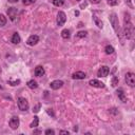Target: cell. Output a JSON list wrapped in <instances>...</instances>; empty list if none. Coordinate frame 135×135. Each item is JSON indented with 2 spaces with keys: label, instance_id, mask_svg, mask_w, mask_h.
Segmentation results:
<instances>
[{
  "label": "cell",
  "instance_id": "cell-22",
  "mask_svg": "<svg viewBox=\"0 0 135 135\" xmlns=\"http://www.w3.org/2000/svg\"><path fill=\"white\" fill-rule=\"evenodd\" d=\"M88 35V33L85 32V31H79L77 34H76V37L77 38H83V37H85Z\"/></svg>",
  "mask_w": 135,
  "mask_h": 135
},
{
  "label": "cell",
  "instance_id": "cell-31",
  "mask_svg": "<svg viewBox=\"0 0 135 135\" xmlns=\"http://www.w3.org/2000/svg\"><path fill=\"white\" fill-rule=\"evenodd\" d=\"M131 1H132V0H126V2H127V4H128V5H129V6L131 7V8H133V4L131 3Z\"/></svg>",
  "mask_w": 135,
  "mask_h": 135
},
{
  "label": "cell",
  "instance_id": "cell-14",
  "mask_svg": "<svg viewBox=\"0 0 135 135\" xmlns=\"http://www.w3.org/2000/svg\"><path fill=\"white\" fill-rule=\"evenodd\" d=\"M86 77L85 73L81 72V71H78V72H75L73 75H72V78L73 79H84Z\"/></svg>",
  "mask_w": 135,
  "mask_h": 135
},
{
  "label": "cell",
  "instance_id": "cell-23",
  "mask_svg": "<svg viewBox=\"0 0 135 135\" xmlns=\"http://www.w3.org/2000/svg\"><path fill=\"white\" fill-rule=\"evenodd\" d=\"M53 4L55 6H62L64 4V0H53Z\"/></svg>",
  "mask_w": 135,
  "mask_h": 135
},
{
  "label": "cell",
  "instance_id": "cell-27",
  "mask_svg": "<svg viewBox=\"0 0 135 135\" xmlns=\"http://www.w3.org/2000/svg\"><path fill=\"white\" fill-rule=\"evenodd\" d=\"M35 1H36V0H22V3H23L24 5H30V4L35 3Z\"/></svg>",
  "mask_w": 135,
  "mask_h": 135
},
{
  "label": "cell",
  "instance_id": "cell-18",
  "mask_svg": "<svg viewBox=\"0 0 135 135\" xmlns=\"http://www.w3.org/2000/svg\"><path fill=\"white\" fill-rule=\"evenodd\" d=\"M61 37H62L63 39H69V38L71 37V31L68 30V28L62 30V32H61Z\"/></svg>",
  "mask_w": 135,
  "mask_h": 135
},
{
  "label": "cell",
  "instance_id": "cell-19",
  "mask_svg": "<svg viewBox=\"0 0 135 135\" xmlns=\"http://www.w3.org/2000/svg\"><path fill=\"white\" fill-rule=\"evenodd\" d=\"M38 124H39V118H38V116H34V119H33V121L31 122L30 127H31V128H37Z\"/></svg>",
  "mask_w": 135,
  "mask_h": 135
},
{
  "label": "cell",
  "instance_id": "cell-3",
  "mask_svg": "<svg viewBox=\"0 0 135 135\" xmlns=\"http://www.w3.org/2000/svg\"><path fill=\"white\" fill-rule=\"evenodd\" d=\"M17 103H18L19 110H21V111H26V110H28V107H30V105H28V101H27L25 98L19 97Z\"/></svg>",
  "mask_w": 135,
  "mask_h": 135
},
{
  "label": "cell",
  "instance_id": "cell-28",
  "mask_svg": "<svg viewBox=\"0 0 135 135\" xmlns=\"http://www.w3.org/2000/svg\"><path fill=\"white\" fill-rule=\"evenodd\" d=\"M40 107H41V104H40V103H37V104H36V107H34V108H33V112H34V113H37V112H39V109H40Z\"/></svg>",
  "mask_w": 135,
  "mask_h": 135
},
{
  "label": "cell",
  "instance_id": "cell-4",
  "mask_svg": "<svg viewBox=\"0 0 135 135\" xmlns=\"http://www.w3.org/2000/svg\"><path fill=\"white\" fill-rule=\"evenodd\" d=\"M124 79H126L127 84H129L130 86H134V85H135V74H134V73L128 72V73L126 74Z\"/></svg>",
  "mask_w": 135,
  "mask_h": 135
},
{
  "label": "cell",
  "instance_id": "cell-10",
  "mask_svg": "<svg viewBox=\"0 0 135 135\" xmlns=\"http://www.w3.org/2000/svg\"><path fill=\"white\" fill-rule=\"evenodd\" d=\"M89 84L92 85V86H94V88H99V89L104 88V83L101 82V81H99V80H97V79H91L89 81Z\"/></svg>",
  "mask_w": 135,
  "mask_h": 135
},
{
  "label": "cell",
  "instance_id": "cell-12",
  "mask_svg": "<svg viewBox=\"0 0 135 135\" xmlns=\"http://www.w3.org/2000/svg\"><path fill=\"white\" fill-rule=\"evenodd\" d=\"M116 94H117L118 98H119V99H120L122 102H127V97H126V94H124V91H123V89H122V88L117 89Z\"/></svg>",
  "mask_w": 135,
  "mask_h": 135
},
{
  "label": "cell",
  "instance_id": "cell-25",
  "mask_svg": "<svg viewBox=\"0 0 135 135\" xmlns=\"http://www.w3.org/2000/svg\"><path fill=\"white\" fill-rule=\"evenodd\" d=\"M107 2H108V4H109L110 6H115V5H117V4H118L119 0H108Z\"/></svg>",
  "mask_w": 135,
  "mask_h": 135
},
{
  "label": "cell",
  "instance_id": "cell-9",
  "mask_svg": "<svg viewBox=\"0 0 135 135\" xmlns=\"http://www.w3.org/2000/svg\"><path fill=\"white\" fill-rule=\"evenodd\" d=\"M39 42V37L37 35H32L28 37V39L26 40V43L30 45V46H34L35 44H37Z\"/></svg>",
  "mask_w": 135,
  "mask_h": 135
},
{
  "label": "cell",
  "instance_id": "cell-7",
  "mask_svg": "<svg viewBox=\"0 0 135 135\" xmlns=\"http://www.w3.org/2000/svg\"><path fill=\"white\" fill-rule=\"evenodd\" d=\"M19 123H20V121H19V118H18L17 116H13V117L9 119V122H8L9 127H11L13 130H16V129H18V127H19Z\"/></svg>",
  "mask_w": 135,
  "mask_h": 135
},
{
  "label": "cell",
  "instance_id": "cell-21",
  "mask_svg": "<svg viewBox=\"0 0 135 135\" xmlns=\"http://www.w3.org/2000/svg\"><path fill=\"white\" fill-rule=\"evenodd\" d=\"M6 17L3 14H0V26H3L6 24Z\"/></svg>",
  "mask_w": 135,
  "mask_h": 135
},
{
  "label": "cell",
  "instance_id": "cell-29",
  "mask_svg": "<svg viewBox=\"0 0 135 135\" xmlns=\"http://www.w3.org/2000/svg\"><path fill=\"white\" fill-rule=\"evenodd\" d=\"M44 133H45L46 135H54V134H55V131L52 130V129H47V130H45Z\"/></svg>",
  "mask_w": 135,
  "mask_h": 135
},
{
  "label": "cell",
  "instance_id": "cell-30",
  "mask_svg": "<svg viewBox=\"0 0 135 135\" xmlns=\"http://www.w3.org/2000/svg\"><path fill=\"white\" fill-rule=\"evenodd\" d=\"M46 112H47V114H49V115H51L52 117H55V114H54V112H53V110H52V109H47V110H46Z\"/></svg>",
  "mask_w": 135,
  "mask_h": 135
},
{
  "label": "cell",
  "instance_id": "cell-1",
  "mask_svg": "<svg viewBox=\"0 0 135 135\" xmlns=\"http://www.w3.org/2000/svg\"><path fill=\"white\" fill-rule=\"evenodd\" d=\"M134 34V26L131 22V16L129 13L124 14V27H123V35L127 39H131Z\"/></svg>",
  "mask_w": 135,
  "mask_h": 135
},
{
  "label": "cell",
  "instance_id": "cell-6",
  "mask_svg": "<svg viewBox=\"0 0 135 135\" xmlns=\"http://www.w3.org/2000/svg\"><path fill=\"white\" fill-rule=\"evenodd\" d=\"M109 73H110V68L107 65H102L97 71V76L98 77H107L109 75Z\"/></svg>",
  "mask_w": 135,
  "mask_h": 135
},
{
  "label": "cell",
  "instance_id": "cell-17",
  "mask_svg": "<svg viewBox=\"0 0 135 135\" xmlns=\"http://www.w3.org/2000/svg\"><path fill=\"white\" fill-rule=\"evenodd\" d=\"M26 84H27V86H28L30 89H32V90H34V89H37V88H38V83H37V81H35L34 79H31V80H28Z\"/></svg>",
  "mask_w": 135,
  "mask_h": 135
},
{
  "label": "cell",
  "instance_id": "cell-20",
  "mask_svg": "<svg viewBox=\"0 0 135 135\" xmlns=\"http://www.w3.org/2000/svg\"><path fill=\"white\" fill-rule=\"evenodd\" d=\"M104 52H105V54H108V55L113 54V53H114V47H113L112 45H107V46L104 47Z\"/></svg>",
  "mask_w": 135,
  "mask_h": 135
},
{
  "label": "cell",
  "instance_id": "cell-5",
  "mask_svg": "<svg viewBox=\"0 0 135 135\" xmlns=\"http://www.w3.org/2000/svg\"><path fill=\"white\" fill-rule=\"evenodd\" d=\"M65 21H66V16H65L64 12H61V11H60V12L58 13V15H57V20H56L57 25L62 26V25L65 23Z\"/></svg>",
  "mask_w": 135,
  "mask_h": 135
},
{
  "label": "cell",
  "instance_id": "cell-24",
  "mask_svg": "<svg viewBox=\"0 0 135 135\" xmlns=\"http://www.w3.org/2000/svg\"><path fill=\"white\" fill-rule=\"evenodd\" d=\"M118 81H119L118 77H116V76H113V77H112V81H111V84H112V86H116V85L118 84Z\"/></svg>",
  "mask_w": 135,
  "mask_h": 135
},
{
  "label": "cell",
  "instance_id": "cell-37",
  "mask_svg": "<svg viewBox=\"0 0 135 135\" xmlns=\"http://www.w3.org/2000/svg\"><path fill=\"white\" fill-rule=\"evenodd\" d=\"M76 1H80V0H76Z\"/></svg>",
  "mask_w": 135,
  "mask_h": 135
},
{
  "label": "cell",
  "instance_id": "cell-16",
  "mask_svg": "<svg viewBox=\"0 0 135 135\" xmlns=\"http://www.w3.org/2000/svg\"><path fill=\"white\" fill-rule=\"evenodd\" d=\"M11 41H12L14 44H18V43L21 41V38H20L19 34H18V33H14V34H13V36H12Z\"/></svg>",
  "mask_w": 135,
  "mask_h": 135
},
{
  "label": "cell",
  "instance_id": "cell-34",
  "mask_svg": "<svg viewBox=\"0 0 135 135\" xmlns=\"http://www.w3.org/2000/svg\"><path fill=\"white\" fill-rule=\"evenodd\" d=\"M40 133H41L40 130H34V132H33V134H40Z\"/></svg>",
  "mask_w": 135,
  "mask_h": 135
},
{
  "label": "cell",
  "instance_id": "cell-33",
  "mask_svg": "<svg viewBox=\"0 0 135 135\" xmlns=\"http://www.w3.org/2000/svg\"><path fill=\"white\" fill-rule=\"evenodd\" d=\"M59 134H66V135H69L70 132H69V131H64V130H61V131L59 132Z\"/></svg>",
  "mask_w": 135,
  "mask_h": 135
},
{
  "label": "cell",
  "instance_id": "cell-11",
  "mask_svg": "<svg viewBox=\"0 0 135 135\" xmlns=\"http://www.w3.org/2000/svg\"><path fill=\"white\" fill-rule=\"evenodd\" d=\"M63 85V81L62 80H54L50 83V88L53 90H58Z\"/></svg>",
  "mask_w": 135,
  "mask_h": 135
},
{
  "label": "cell",
  "instance_id": "cell-8",
  "mask_svg": "<svg viewBox=\"0 0 135 135\" xmlns=\"http://www.w3.org/2000/svg\"><path fill=\"white\" fill-rule=\"evenodd\" d=\"M17 13H18V9L16 7H9L7 9V15L9 17V19L12 21H15L16 20V17H17Z\"/></svg>",
  "mask_w": 135,
  "mask_h": 135
},
{
  "label": "cell",
  "instance_id": "cell-32",
  "mask_svg": "<svg viewBox=\"0 0 135 135\" xmlns=\"http://www.w3.org/2000/svg\"><path fill=\"white\" fill-rule=\"evenodd\" d=\"M91 3H93V4H97V3H99L101 0H89Z\"/></svg>",
  "mask_w": 135,
  "mask_h": 135
},
{
  "label": "cell",
  "instance_id": "cell-2",
  "mask_svg": "<svg viewBox=\"0 0 135 135\" xmlns=\"http://www.w3.org/2000/svg\"><path fill=\"white\" fill-rule=\"evenodd\" d=\"M109 19H110V22H111V24H112L114 31L117 33V36H119V21H118L117 15H116L115 13H112V14L110 15Z\"/></svg>",
  "mask_w": 135,
  "mask_h": 135
},
{
  "label": "cell",
  "instance_id": "cell-13",
  "mask_svg": "<svg viewBox=\"0 0 135 135\" xmlns=\"http://www.w3.org/2000/svg\"><path fill=\"white\" fill-rule=\"evenodd\" d=\"M34 73H35V76H37V77H42V76L44 75L45 71H44L43 66H41V65H38V66H36V69H35Z\"/></svg>",
  "mask_w": 135,
  "mask_h": 135
},
{
  "label": "cell",
  "instance_id": "cell-35",
  "mask_svg": "<svg viewBox=\"0 0 135 135\" xmlns=\"http://www.w3.org/2000/svg\"><path fill=\"white\" fill-rule=\"evenodd\" d=\"M8 2H11V3H15V2H17L18 0H7Z\"/></svg>",
  "mask_w": 135,
  "mask_h": 135
},
{
  "label": "cell",
  "instance_id": "cell-36",
  "mask_svg": "<svg viewBox=\"0 0 135 135\" xmlns=\"http://www.w3.org/2000/svg\"><path fill=\"white\" fill-rule=\"evenodd\" d=\"M75 15H76V16H78V15H79V12H78V11H77V12H75Z\"/></svg>",
  "mask_w": 135,
  "mask_h": 135
},
{
  "label": "cell",
  "instance_id": "cell-26",
  "mask_svg": "<svg viewBox=\"0 0 135 135\" xmlns=\"http://www.w3.org/2000/svg\"><path fill=\"white\" fill-rule=\"evenodd\" d=\"M20 82H21V81H20L19 79H17V80H14V81H13V80H8V84H11L12 86H15V85H18V84H19Z\"/></svg>",
  "mask_w": 135,
  "mask_h": 135
},
{
  "label": "cell",
  "instance_id": "cell-15",
  "mask_svg": "<svg viewBox=\"0 0 135 135\" xmlns=\"http://www.w3.org/2000/svg\"><path fill=\"white\" fill-rule=\"evenodd\" d=\"M93 20H94V22H95V24L99 27V28H102L103 27V23H102V21L99 19V17L94 13L93 14Z\"/></svg>",
  "mask_w": 135,
  "mask_h": 135
}]
</instances>
